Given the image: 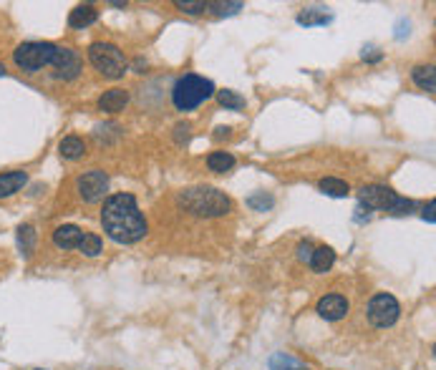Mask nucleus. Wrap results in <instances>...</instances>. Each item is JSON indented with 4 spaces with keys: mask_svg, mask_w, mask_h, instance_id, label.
Masks as SVG:
<instances>
[{
    "mask_svg": "<svg viewBox=\"0 0 436 370\" xmlns=\"http://www.w3.org/2000/svg\"><path fill=\"white\" fill-rule=\"evenodd\" d=\"M101 227L119 245H134L147 235V219L131 194H114L104 202Z\"/></svg>",
    "mask_w": 436,
    "mask_h": 370,
    "instance_id": "obj_1",
    "label": "nucleus"
},
{
    "mask_svg": "<svg viewBox=\"0 0 436 370\" xmlns=\"http://www.w3.org/2000/svg\"><path fill=\"white\" fill-rule=\"evenodd\" d=\"M179 204L184 206L192 214H200V217H222L230 211V199L224 197L222 192L210 187H197V189H184L179 194Z\"/></svg>",
    "mask_w": 436,
    "mask_h": 370,
    "instance_id": "obj_2",
    "label": "nucleus"
},
{
    "mask_svg": "<svg viewBox=\"0 0 436 370\" xmlns=\"http://www.w3.org/2000/svg\"><path fill=\"white\" fill-rule=\"evenodd\" d=\"M214 96V83L210 78H202L197 73H187V76L177 78L174 88H171V104L177 106L179 111H192L202 101Z\"/></svg>",
    "mask_w": 436,
    "mask_h": 370,
    "instance_id": "obj_3",
    "label": "nucleus"
},
{
    "mask_svg": "<svg viewBox=\"0 0 436 370\" xmlns=\"http://www.w3.org/2000/svg\"><path fill=\"white\" fill-rule=\"evenodd\" d=\"M358 202L361 209L365 206V211L371 209H383L391 211V214H408L413 209V202L406 197H399L394 189L381 187V184H371V187H363L358 192Z\"/></svg>",
    "mask_w": 436,
    "mask_h": 370,
    "instance_id": "obj_4",
    "label": "nucleus"
},
{
    "mask_svg": "<svg viewBox=\"0 0 436 370\" xmlns=\"http://www.w3.org/2000/svg\"><path fill=\"white\" fill-rule=\"evenodd\" d=\"M56 53H59V46L48 41H28L20 43L16 51H13V61L20 70L25 73H38L46 66H54Z\"/></svg>",
    "mask_w": 436,
    "mask_h": 370,
    "instance_id": "obj_5",
    "label": "nucleus"
},
{
    "mask_svg": "<svg viewBox=\"0 0 436 370\" xmlns=\"http://www.w3.org/2000/svg\"><path fill=\"white\" fill-rule=\"evenodd\" d=\"M89 61L101 76L107 78H121L126 73V58L114 43H91L89 46Z\"/></svg>",
    "mask_w": 436,
    "mask_h": 370,
    "instance_id": "obj_6",
    "label": "nucleus"
},
{
    "mask_svg": "<svg viewBox=\"0 0 436 370\" xmlns=\"http://www.w3.org/2000/svg\"><path fill=\"white\" fill-rule=\"evenodd\" d=\"M399 315H401L399 300L389 292L373 295L371 302H368V320H371L373 328H391L399 320Z\"/></svg>",
    "mask_w": 436,
    "mask_h": 370,
    "instance_id": "obj_7",
    "label": "nucleus"
},
{
    "mask_svg": "<svg viewBox=\"0 0 436 370\" xmlns=\"http://www.w3.org/2000/svg\"><path fill=\"white\" fill-rule=\"evenodd\" d=\"M78 194L83 197V202H99L109 189V176L101 169H91L83 176H78Z\"/></svg>",
    "mask_w": 436,
    "mask_h": 370,
    "instance_id": "obj_8",
    "label": "nucleus"
},
{
    "mask_svg": "<svg viewBox=\"0 0 436 370\" xmlns=\"http://www.w3.org/2000/svg\"><path fill=\"white\" fill-rule=\"evenodd\" d=\"M54 68H56V76L63 78V81H71L81 73V58H78V53L73 48H66V46H59V53H56V61H54Z\"/></svg>",
    "mask_w": 436,
    "mask_h": 370,
    "instance_id": "obj_9",
    "label": "nucleus"
},
{
    "mask_svg": "<svg viewBox=\"0 0 436 370\" xmlns=\"http://www.w3.org/2000/svg\"><path fill=\"white\" fill-rule=\"evenodd\" d=\"M318 315L323 320H330V323H336V320H343L348 315V300L343 295H325V297L318 300Z\"/></svg>",
    "mask_w": 436,
    "mask_h": 370,
    "instance_id": "obj_10",
    "label": "nucleus"
},
{
    "mask_svg": "<svg viewBox=\"0 0 436 370\" xmlns=\"http://www.w3.org/2000/svg\"><path fill=\"white\" fill-rule=\"evenodd\" d=\"M81 237H83L81 227H76V224H61L54 232V245L59 247V249H76Z\"/></svg>",
    "mask_w": 436,
    "mask_h": 370,
    "instance_id": "obj_11",
    "label": "nucleus"
},
{
    "mask_svg": "<svg viewBox=\"0 0 436 370\" xmlns=\"http://www.w3.org/2000/svg\"><path fill=\"white\" fill-rule=\"evenodd\" d=\"M28 184V174L23 169H13V171H6V174H0V199H6V197H13L16 192Z\"/></svg>",
    "mask_w": 436,
    "mask_h": 370,
    "instance_id": "obj_12",
    "label": "nucleus"
},
{
    "mask_svg": "<svg viewBox=\"0 0 436 370\" xmlns=\"http://www.w3.org/2000/svg\"><path fill=\"white\" fill-rule=\"evenodd\" d=\"M126 104H129V94H126L124 88H111V91H107V94L99 99V109L107 113L124 111Z\"/></svg>",
    "mask_w": 436,
    "mask_h": 370,
    "instance_id": "obj_13",
    "label": "nucleus"
},
{
    "mask_svg": "<svg viewBox=\"0 0 436 370\" xmlns=\"http://www.w3.org/2000/svg\"><path fill=\"white\" fill-rule=\"evenodd\" d=\"M96 20H99V11H96L94 6H78V8H73L71 16H68V25H71V28H89Z\"/></svg>",
    "mask_w": 436,
    "mask_h": 370,
    "instance_id": "obj_14",
    "label": "nucleus"
},
{
    "mask_svg": "<svg viewBox=\"0 0 436 370\" xmlns=\"http://www.w3.org/2000/svg\"><path fill=\"white\" fill-rule=\"evenodd\" d=\"M333 262H336V252L330 247H318V249H313L308 264L313 267V272H328L333 267Z\"/></svg>",
    "mask_w": 436,
    "mask_h": 370,
    "instance_id": "obj_15",
    "label": "nucleus"
},
{
    "mask_svg": "<svg viewBox=\"0 0 436 370\" xmlns=\"http://www.w3.org/2000/svg\"><path fill=\"white\" fill-rule=\"evenodd\" d=\"M207 166H210V171L224 174V171H230L235 166V156L230 152H212L207 156Z\"/></svg>",
    "mask_w": 436,
    "mask_h": 370,
    "instance_id": "obj_16",
    "label": "nucleus"
},
{
    "mask_svg": "<svg viewBox=\"0 0 436 370\" xmlns=\"http://www.w3.org/2000/svg\"><path fill=\"white\" fill-rule=\"evenodd\" d=\"M270 370H310L305 363H301L298 358L288 355V352H275L270 358Z\"/></svg>",
    "mask_w": 436,
    "mask_h": 370,
    "instance_id": "obj_17",
    "label": "nucleus"
},
{
    "mask_svg": "<svg viewBox=\"0 0 436 370\" xmlns=\"http://www.w3.org/2000/svg\"><path fill=\"white\" fill-rule=\"evenodd\" d=\"M411 78L418 88H424V91H434L436 88V73L431 66H418V68L411 70Z\"/></svg>",
    "mask_w": 436,
    "mask_h": 370,
    "instance_id": "obj_18",
    "label": "nucleus"
},
{
    "mask_svg": "<svg viewBox=\"0 0 436 370\" xmlns=\"http://www.w3.org/2000/svg\"><path fill=\"white\" fill-rule=\"evenodd\" d=\"M59 152H61V156L63 159H81L83 156V152H86V147H83V141L78 139V136H66L63 141L59 144Z\"/></svg>",
    "mask_w": 436,
    "mask_h": 370,
    "instance_id": "obj_19",
    "label": "nucleus"
},
{
    "mask_svg": "<svg viewBox=\"0 0 436 370\" xmlns=\"http://www.w3.org/2000/svg\"><path fill=\"white\" fill-rule=\"evenodd\" d=\"M36 240H38V235L30 224L18 227V247H20V252H23V257H30V254H33V249H36Z\"/></svg>",
    "mask_w": 436,
    "mask_h": 370,
    "instance_id": "obj_20",
    "label": "nucleus"
},
{
    "mask_svg": "<svg viewBox=\"0 0 436 370\" xmlns=\"http://www.w3.org/2000/svg\"><path fill=\"white\" fill-rule=\"evenodd\" d=\"M78 252H83L86 257H99L101 249H104V242H101L99 235H91V232H83L81 242H78L76 247Z\"/></svg>",
    "mask_w": 436,
    "mask_h": 370,
    "instance_id": "obj_21",
    "label": "nucleus"
},
{
    "mask_svg": "<svg viewBox=\"0 0 436 370\" xmlns=\"http://www.w3.org/2000/svg\"><path fill=\"white\" fill-rule=\"evenodd\" d=\"M298 23L305 25V28H310V25H325L330 23V13L320 11V8H308V11H303L298 16Z\"/></svg>",
    "mask_w": 436,
    "mask_h": 370,
    "instance_id": "obj_22",
    "label": "nucleus"
},
{
    "mask_svg": "<svg viewBox=\"0 0 436 370\" xmlns=\"http://www.w3.org/2000/svg\"><path fill=\"white\" fill-rule=\"evenodd\" d=\"M320 189H323L328 197H348V194H351V187H348L343 179H336V176L320 179Z\"/></svg>",
    "mask_w": 436,
    "mask_h": 370,
    "instance_id": "obj_23",
    "label": "nucleus"
},
{
    "mask_svg": "<svg viewBox=\"0 0 436 370\" xmlns=\"http://www.w3.org/2000/svg\"><path fill=\"white\" fill-rule=\"evenodd\" d=\"M217 99H219V104H222L224 109H230V111H240V109H245V99L237 96L235 91H230V88L217 91Z\"/></svg>",
    "mask_w": 436,
    "mask_h": 370,
    "instance_id": "obj_24",
    "label": "nucleus"
},
{
    "mask_svg": "<svg viewBox=\"0 0 436 370\" xmlns=\"http://www.w3.org/2000/svg\"><path fill=\"white\" fill-rule=\"evenodd\" d=\"M207 8L214 13V16H232V13L242 11V3H207Z\"/></svg>",
    "mask_w": 436,
    "mask_h": 370,
    "instance_id": "obj_25",
    "label": "nucleus"
},
{
    "mask_svg": "<svg viewBox=\"0 0 436 370\" xmlns=\"http://www.w3.org/2000/svg\"><path fill=\"white\" fill-rule=\"evenodd\" d=\"M174 6H177L179 11L189 13V16H197V13L207 11V3H205V0H177Z\"/></svg>",
    "mask_w": 436,
    "mask_h": 370,
    "instance_id": "obj_26",
    "label": "nucleus"
},
{
    "mask_svg": "<svg viewBox=\"0 0 436 370\" xmlns=\"http://www.w3.org/2000/svg\"><path fill=\"white\" fill-rule=\"evenodd\" d=\"M248 206H253V209H260V211H265V209H270V206H272V197H265V192H260V194H255V197H250Z\"/></svg>",
    "mask_w": 436,
    "mask_h": 370,
    "instance_id": "obj_27",
    "label": "nucleus"
},
{
    "mask_svg": "<svg viewBox=\"0 0 436 370\" xmlns=\"http://www.w3.org/2000/svg\"><path fill=\"white\" fill-rule=\"evenodd\" d=\"M310 254H313V247L308 245V242H305V245L298 247V257H301L303 262H310Z\"/></svg>",
    "mask_w": 436,
    "mask_h": 370,
    "instance_id": "obj_28",
    "label": "nucleus"
},
{
    "mask_svg": "<svg viewBox=\"0 0 436 370\" xmlns=\"http://www.w3.org/2000/svg\"><path fill=\"white\" fill-rule=\"evenodd\" d=\"M424 219L429 224H434V202H429V204H426V209H424Z\"/></svg>",
    "mask_w": 436,
    "mask_h": 370,
    "instance_id": "obj_29",
    "label": "nucleus"
},
{
    "mask_svg": "<svg viewBox=\"0 0 436 370\" xmlns=\"http://www.w3.org/2000/svg\"><path fill=\"white\" fill-rule=\"evenodd\" d=\"M3 73H6V68H3V66H0V76H3Z\"/></svg>",
    "mask_w": 436,
    "mask_h": 370,
    "instance_id": "obj_30",
    "label": "nucleus"
}]
</instances>
